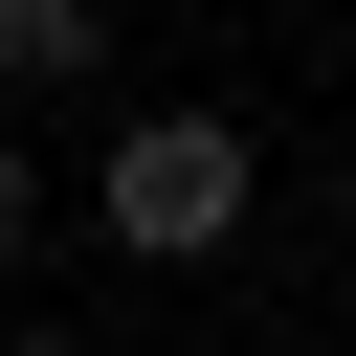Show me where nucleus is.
Segmentation results:
<instances>
[{
    "instance_id": "obj_1",
    "label": "nucleus",
    "mask_w": 356,
    "mask_h": 356,
    "mask_svg": "<svg viewBox=\"0 0 356 356\" xmlns=\"http://www.w3.org/2000/svg\"><path fill=\"white\" fill-rule=\"evenodd\" d=\"M245 200H267V156H245L222 111H134V134H111V178H89V222H111L134 267H200Z\"/></svg>"
},
{
    "instance_id": "obj_2",
    "label": "nucleus",
    "mask_w": 356,
    "mask_h": 356,
    "mask_svg": "<svg viewBox=\"0 0 356 356\" xmlns=\"http://www.w3.org/2000/svg\"><path fill=\"white\" fill-rule=\"evenodd\" d=\"M89 67H111L89 0H0V89H89Z\"/></svg>"
},
{
    "instance_id": "obj_3",
    "label": "nucleus",
    "mask_w": 356,
    "mask_h": 356,
    "mask_svg": "<svg viewBox=\"0 0 356 356\" xmlns=\"http://www.w3.org/2000/svg\"><path fill=\"white\" fill-rule=\"evenodd\" d=\"M22 245H44V156L0 134V267H22Z\"/></svg>"
},
{
    "instance_id": "obj_4",
    "label": "nucleus",
    "mask_w": 356,
    "mask_h": 356,
    "mask_svg": "<svg viewBox=\"0 0 356 356\" xmlns=\"http://www.w3.org/2000/svg\"><path fill=\"white\" fill-rule=\"evenodd\" d=\"M0 356H89V334H67V312H22V334H0Z\"/></svg>"
}]
</instances>
